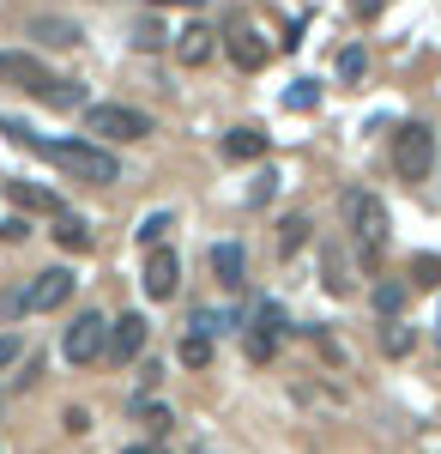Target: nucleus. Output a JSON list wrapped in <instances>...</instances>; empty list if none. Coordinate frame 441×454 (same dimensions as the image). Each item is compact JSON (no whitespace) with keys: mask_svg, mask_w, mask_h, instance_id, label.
<instances>
[{"mask_svg":"<svg viewBox=\"0 0 441 454\" xmlns=\"http://www.w3.org/2000/svg\"><path fill=\"white\" fill-rule=\"evenodd\" d=\"M145 333H151V327H145L139 309L115 315V321H109V351H103V357H109V364H134L139 351H145Z\"/></svg>","mask_w":441,"mask_h":454,"instance_id":"423d86ee","label":"nucleus"},{"mask_svg":"<svg viewBox=\"0 0 441 454\" xmlns=\"http://www.w3.org/2000/svg\"><path fill=\"white\" fill-rule=\"evenodd\" d=\"M134 412H139V424H145V430H151V436H170V406H151V400H139V406H134Z\"/></svg>","mask_w":441,"mask_h":454,"instance_id":"5701e85b","label":"nucleus"},{"mask_svg":"<svg viewBox=\"0 0 441 454\" xmlns=\"http://www.w3.org/2000/svg\"><path fill=\"white\" fill-rule=\"evenodd\" d=\"M272 188H278V176L267 170V176H260V182H254V207H260V200H272Z\"/></svg>","mask_w":441,"mask_h":454,"instance_id":"2f4dec72","label":"nucleus"},{"mask_svg":"<svg viewBox=\"0 0 441 454\" xmlns=\"http://www.w3.org/2000/svg\"><path fill=\"white\" fill-rule=\"evenodd\" d=\"M36 104H49V109H85V85H79V79H49Z\"/></svg>","mask_w":441,"mask_h":454,"instance_id":"dca6fc26","label":"nucleus"},{"mask_svg":"<svg viewBox=\"0 0 441 454\" xmlns=\"http://www.w3.org/2000/svg\"><path fill=\"white\" fill-rule=\"evenodd\" d=\"M73 297V273L67 267H49V273H36L31 285H25V309H61V303H67Z\"/></svg>","mask_w":441,"mask_h":454,"instance_id":"1a4fd4ad","label":"nucleus"},{"mask_svg":"<svg viewBox=\"0 0 441 454\" xmlns=\"http://www.w3.org/2000/svg\"><path fill=\"white\" fill-rule=\"evenodd\" d=\"M344 231H351V243H357V254H363V267L369 273H381V248H387V207L375 200V194H351L344 200Z\"/></svg>","mask_w":441,"mask_h":454,"instance_id":"f03ea898","label":"nucleus"},{"mask_svg":"<svg viewBox=\"0 0 441 454\" xmlns=\"http://www.w3.org/2000/svg\"><path fill=\"white\" fill-rule=\"evenodd\" d=\"M25 237H31L25 218H0V243H25Z\"/></svg>","mask_w":441,"mask_h":454,"instance_id":"c85d7f7f","label":"nucleus"},{"mask_svg":"<svg viewBox=\"0 0 441 454\" xmlns=\"http://www.w3.org/2000/svg\"><path fill=\"white\" fill-rule=\"evenodd\" d=\"M85 134L91 140H145V134H158L151 128V115L145 109H128V104H85Z\"/></svg>","mask_w":441,"mask_h":454,"instance_id":"7ed1b4c3","label":"nucleus"},{"mask_svg":"<svg viewBox=\"0 0 441 454\" xmlns=\"http://www.w3.org/2000/svg\"><path fill=\"white\" fill-rule=\"evenodd\" d=\"M158 6H200V0H158Z\"/></svg>","mask_w":441,"mask_h":454,"instance_id":"72a5a7b5","label":"nucleus"},{"mask_svg":"<svg viewBox=\"0 0 441 454\" xmlns=\"http://www.w3.org/2000/svg\"><path fill=\"white\" fill-rule=\"evenodd\" d=\"M103 351H109V321H103L97 309L79 315L67 333H61V357H67V364H79V370H85V364H97Z\"/></svg>","mask_w":441,"mask_h":454,"instance_id":"39448f33","label":"nucleus"},{"mask_svg":"<svg viewBox=\"0 0 441 454\" xmlns=\"http://www.w3.org/2000/svg\"><path fill=\"white\" fill-rule=\"evenodd\" d=\"M170 224H175L170 212H151V218H139V231H134V237H139V248H145V254H151V248H164Z\"/></svg>","mask_w":441,"mask_h":454,"instance_id":"f3484780","label":"nucleus"},{"mask_svg":"<svg viewBox=\"0 0 441 454\" xmlns=\"http://www.w3.org/2000/svg\"><path fill=\"white\" fill-rule=\"evenodd\" d=\"M218 55V31L212 25H188V31H175V61L182 67H205Z\"/></svg>","mask_w":441,"mask_h":454,"instance_id":"9d476101","label":"nucleus"},{"mask_svg":"<svg viewBox=\"0 0 441 454\" xmlns=\"http://www.w3.org/2000/svg\"><path fill=\"white\" fill-rule=\"evenodd\" d=\"M411 285L436 291V285H441V254H411Z\"/></svg>","mask_w":441,"mask_h":454,"instance_id":"aec40b11","label":"nucleus"},{"mask_svg":"<svg viewBox=\"0 0 441 454\" xmlns=\"http://www.w3.org/2000/svg\"><path fill=\"white\" fill-rule=\"evenodd\" d=\"M0 134H12L19 145H31L36 158H49V164H55V170H67L73 182H91V188L121 182V164H115L97 140H43V134H31L25 121H0Z\"/></svg>","mask_w":441,"mask_h":454,"instance_id":"f257e3e1","label":"nucleus"},{"mask_svg":"<svg viewBox=\"0 0 441 454\" xmlns=\"http://www.w3.org/2000/svg\"><path fill=\"white\" fill-rule=\"evenodd\" d=\"M411 346H417V340H411V327H387V333H381V351H387V357H406Z\"/></svg>","mask_w":441,"mask_h":454,"instance_id":"393cba45","label":"nucleus"},{"mask_svg":"<svg viewBox=\"0 0 441 454\" xmlns=\"http://www.w3.org/2000/svg\"><path fill=\"white\" fill-rule=\"evenodd\" d=\"M49 224H55V243H61V248H73V254H85V248H91V224H85L79 212H55Z\"/></svg>","mask_w":441,"mask_h":454,"instance_id":"4468645a","label":"nucleus"},{"mask_svg":"<svg viewBox=\"0 0 441 454\" xmlns=\"http://www.w3.org/2000/svg\"><path fill=\"white\" fill-rule=\"evenodd\" d=\"M145 297H151V303H170L175 291H182V261H175L170 248H151V254H145Z\"/></svg>","mask_w":441,"mask_h":454,"instance_id":"0eeeda50","label":"nucleus"},{"mask_svg":"<svg viewBox=\"0 0 441 454\" xmlns=\"http://www.w3.org/2000/svg\"><path fill=\"white\" fill-rule=\"evenodd\" d=\"M224 49H230V61H236L242 73H260V67H267V55H272L267 43H260V31H254V25H236V31L224 36Z\"/></svg>","mask_w":441,"mask_h":454,"instance_id":"9b49d317","label":"nucleus"},{"mask_svg":"<svg viewBox=\"0 0 441 454\" xmlns=\"http://www.w3.org/2000/svg\"><path fill=\"white\" fill-rule=\"evenodd\" d=\"M31 36L55 43V49H73V43H79V31H73L67 19H36V25H31Z\"/></svg>","mask_w":441,"mask_h":454,"instance_id":"a211bd4d","label":"nucleus"},{"mask_svg":"<svg viewBox=\"0 0 441 454\" xmlns=\"http://www.w3.org/2000/svg\"><path fill=\"white\" fill-rule=\"evenodd\" d=\"M19 364V333H0V370Z\"/></svg>","mask_w":441,"mask_h":454,"instance_id":"c756f323","label":"nucleus"},{"mask_svg":"<svg viewBox=\"0 0 441 454\" xmlns=\"http://www.w3.org/2000/svg\"><path fill=\"white\" fill-rule=\"evenodd\" d=\"M6 200H12V207H25V212H49V218H55V212H67L49 188H36V182H6Z\"/></svg>","mask_w":441,"mask_h":454,"instance_id":"f8f14e48","label":"nucleus"},{"mask_svg":"<svg viewBox=\"0 0 441 454\" xmlns=\"http://www.w3.org/2000/svg\"><path fill=\"white\" fill-rule=\"evenodd\" d=\"M25 315V291H0V321H19Z\"/></svg>","mask_w":441,"mask_h":454,"instance_id":"cd10ccee","label":"nucleus"},{"mask_svg":"<svg viewBox=\"0 0 441 454\" xmlns=\"http://www.w3.org/2000/svg\"><path fill=\"white\" fill-rule=\"evenodd\" d=\"M55 73L43 67L36 55H19V49H0V85H19V91H31V98H43V85H49Z\"/></svg>","mask_w":441,"mask_h":454,"instance_id":"6e6552de","label":"nucleus"},{"mask_svg":"<svg viewBox=\"0 0 441 454\" xmlns=\"http://www.w3.org/2000/svg\"><path fill=\"white\" fill-rule=\"evenodd\" d=\"M212 273H218V285H230V291H236L242 273H248L242 248H236V243H218V248H212Z\"/></svg>","mask_w":441,"mask_h":454,"instance_id":"2eb2a0df","label":"nucleus"},{"mask_svg":"<svg viewBox=\"0 0 441 454\" xmlns=\"http://www.w3.org/2000/svg\"><path fill=\"white\" fill-rule=\"evenodd\" d=\"M327 291H333V297L351 291V279H344V267H339V248H327Z\"/></svg>","mask_w":441,"mask_h":454,"instance_id":"bb28decb","label":"nucleus"},{"mask_svg":"<svg viewBox=\"0 0 441 454\" xmlns=\"http://www.w3.org/2000/svg\"><path fill=\"white\" fill-rule=\"evenodd\" d=\"M128 454H164V449H158V442H134Z\"/></svg>","mask_w":441,"mask_h":454,"instance_id":"473e14b6","label":"nucleus"},{"mask_svg":"<svg viewBox=\"0 0 441 454\" xmlns=\"http://www.w3.org/2000/svg\"><path fill=\"white\" fill-rule=\"evenodd\" d=\"M314 104H321V85H314V79H297V85L284 91V109H303V115H308Z\"/></svg>","mask_w":441,"mask_h":454,"instance_id":"b1692460","label":"nucleus"},{"mask_svg":"<svg viewBox=\"0 0 441 454\" xmlns=\"http://www.w3.org/2000/svg\"><path fill=\"white\" fill-rule=\"evenodd\" d=\"M303 243H308V218L297 212V218H284V224H278V254H297Z\"/></svg>","mask_w":441,"mask_h":454,"instance_id":"6ab92c4d","label":"nucleus"},{"mask_svg":"<svg viewBox=\"0 0 441 454\" xmlns=\"http://www.w3.org/2000/svg\"><path fill=\"white\" fill-rule=\"evenodd\" d=\"M363 67H369L363 49H339V79H363Z\"/></svg>","mask_w":441,"mask_h":454,"instance_id":"a878e982","label":"nucleus"},{"mask_svg":"<svg viewBox=\"0 0 441 454\" xmlns=\"http://www.w3.org/2000/svg\"><path fill=\"white\" fill-rule=\"evenodd\" d=\"M406 297H411V291H406V285H393V279H387V285H375V309L387 315V321L406 309Z\"/></svg>","mask_w":441,"mask_h":454,"instance_id":"4be33fe9","label":"nucleus"},{"mask_svg":"<svg viewBox=\"0 0 441 454\" xmlns=\"http://www.w3.org/2000/svg\"><path fill=\"white\" fill-rule=\"evenodd\" d=\"M182 364H188V370H205V364H212V333H188V340H182Z\"/></svg>","mask_w":441,"mask_h":454,"instance_id":"412c9836","label":"nucleus"},{"mask_svg":"<svg viewBox=\"0 0 441 454\" xmlns=\"http://www.w3.org/2000/svg\"><path fill=\"white\" fill-rule=\"evenodd\" d=\"M429 170H436V134L423 121H406L393 134V176L399 182H429Z\"/></svg>","mask_w":441,"mask_h":454,"instance_id":"20e7f679","label":"nucleus"},{"mask_svg":"<svg viewBox=\"0 0 441 454\" xmlns=\"http://www.w3.org/2000/svg\"><path fill=\"white\" fill-rule=\"evenodd\" d=\"M381 6H387V0H351V12H357V19H381Z\"/></svg>","mask_w":441,"mask_h":454,"instance_id":"7c9ffc66","label":"nucleus"},{"mask_svg":"<svg viewBox=\"0 0 441 454\" xmlns=\"http://www.w3.org/2000/svg\"><path fill=\"white\" fill-rule=\"evenodd\" d=\"M224 158H236V164L267 158V128H230V134H224Z\"/></svg>","mask_w":441,"mask_h":454,"instance_id":"ddd939ff","label":"nucleus"}]
</instances>
